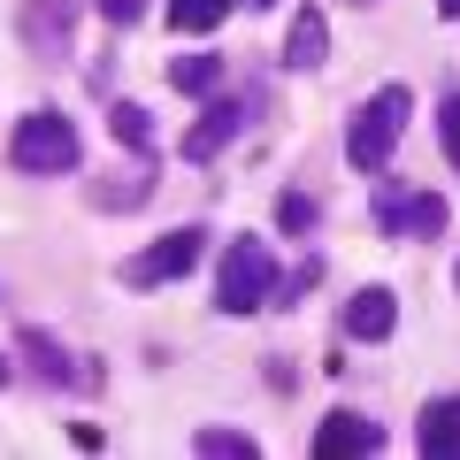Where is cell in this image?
Returning a JSON list of instances; mask_svg holds the SVG:
<instances>
[{
	"instance_id": "cell-22",
	"label": "cell",
	"mask_w": 460,
	"mask_h": 460,
	"mask_svg": "<svg viewBox=\"0 0 460 460\" xmlns=\"http://www.w3.org/2000/svg\"><path fill=\"white\" fill-rule=\"evenodd\" d=\"M0 384H8V353H0Z\"/></svg>"
},
{
	"instance_id": "cell-9",
	"label": "cell",
	"mask_w": 460,
	"mask_h": 460,
	"mask_svg": "<svg viewBox=\"0 0 460 460\" xmlns=\"http://www.w3.org/2000/svg\"><path fill=\"white\" fill-rule=\"evenodd\" d=\"M314 453L338 460V453H384V429L368 422V414H330L323 429H314Z\"/></svg>"
},
{
	"instance_id": "cell-17",
	"label": "cell",
	"mask_w": 460,
	"mask_h": 460,
	"mask_svg": "<svg viewBox=\"0 0 460 460\" xmlns=\"http://www.w3.org/2000/svg\"><path fill=\"white\" fill-rule=\"evenodd\" d=\"M199 453H208V460H253L261 445H253L246 429H199Z\"/></svg>"
},
{
	"instance_id": "cell-12",
	"label": "cell",
	"mask_w": 460,
	"mask_h": 460,
	"mask_svg": "<svg viewBox=\"0 0 460 460\" xmlns=\"http://www.w3.org/2000/svg\"><path fill=\"white\" fill-rule=\"evenodd\" d=\"M16 345H23V361H31V376H39V384H77V376H84V368L69 361V353L47 338V330H23Z\"/></svg>"
},
{
	"instance_id": "cell-24",
	"label": "cell",
	"mask_w": 460,
	"mask_h": 460,
	"mask_svg": "<svg viewBox=\"0 0 460 460\" xmlns=\"http://www.w3.org/2000/svg\"><path fill=\"white\" fill-rule=\"evenodd\" d=\"M453 284H460V269H453Z\"/></svg>"
},
{
	"instance_id": "cell-4",
	"label": "cell",
	"mask_w": 460,
	"mask_h": 460,
	"mask_svg": "<svg viewBox=\"0 0 460 460\" xmlns=\"http://www.w3.org/2000/svg\"><path fill=\"white\" fill-rule=\"evenodd\" d=\"M199 253H208V230H199V223H184V230H169V238H154L146 253H131V261H123V284H131V292H154V284H177L184 269L199 261Z\"/></svg>"
},
{
	"instance_id": "cell-13",
	"label": "cell",
	"mask_w": 460,
	"mask_h": 460,
	"mask_svg": "<svg viewBox=\"0 0 460 460\" xmlns=\"http://www.w3.org/2000/svg\"><path fill=\"white\" fill-rule=\"evenodd\" d=\"M108 131L123 138V146H131L138 162H154V115L138 108V100H115V108H108Z\"/></svg>"
},
{
	"instance_id": "cell-25",
	"label": "cell",
	"mask_w": 460,
	"mask_h": 460,
	"mask_svg": "<svg viewBox=\"0 0 460 460\" xmlns=\"http://www.w3.org/2000/svg\"><path fill=\"white\" fill-rule=\"evenodd\" d=\"M361 8H368V0H361Z\"/></svg>"
},
{
	"instance_id": "cell-11",
	"label": "cell",
	"mask_w": 460,
	"mask_h": 460,
	"mask_svg": "<svg viewBox=\"0 0 460 460\" xmlns=\"http://www.w3.org/2000/svg\"><path fill=\"white\" fill-rule=\"evenodd\" d=\"M414 445H422L429 460H460V399H429L422 429H414Z\"/></svg>"
},
{
	"instance_id": "cell-21",
	"label": "cell",
	"mask_w": 460,
	"mask_h": 460,
	"mask_svg": "<svg viewBox=\"0 0 460 460\" xmlns=\"http://www.w3.org/2000/svg\"><path fill=\"white\" fill-rule=\"evenodd\" d=\"M438 16H445V23H460V0H438Z\"/></svg>"
},
{
	"instance_id": "cell-10",
	"label": "cell",
	"mask_w": 460,
	"mask_h": 460,
	"mask_svg": "<svg viewBox=\"0 0 460 460\" xmlns=\"http://www.w3.org/2000/svg\"><path fill=\"white\" fill-rule=\"evenodd\" d=\"M23 47L31 54H69V0H31L23 8Z\"/></svg>"
},
{
	"instance_id": "cell-6",
	"label": "cell",
	"mask_w": 460,
	"mask_h": 460,
	"mask_svg": "<svg viewBox=\"0 0 460 460\" xmlns=\"http://www.w3.org/2000/svg\"><path fill=\"white\" fill-rule=\"evenodd\" d=\"M238 131H246V100H215V93H208V115L184 131V162H215Z\"/></svg>"
},
{
	"instance_id": "cell-1",
	"label": "cell",
	"mask_w": 460,
	"mask_h": 460,
	"mask_svg": "<svg viewBox=\"0 0 460 460\" xmlns=\"http://www.w3.org/2000/svg\"><path fill=\"white\" fill-rule=\"evenodd\" d=\"M407 115H414V93H407V84H384V93H368V108H353L345 154H353L361 177L392 169V146H399V131H407Z\"/></svg>"
},
{
	"instance_id": "cell-15",
	"label": "cell",
	"mask_w": 460,
	"mask_h": 460,
	"mask_svg": "<svg viewBox=\"0 0 460 460\" xmlns=\"http://www.w3.org/2000/svg\"><path fill=\"white\" fill-rule=\"evenodd\" d=\"M146 192H154V169H138V177H115V184L100 177V184H93V192H84V199H93L100 215H123V208H138V199H146Z\"/></svg>"
},
{
	"instance_id": "cell-23",
	"label": "cell",
	"mask_w": 460,
	"mask_h": 460,
	"mask_svg": "<svg viewBox=\"0 0 460 460\" xmlns=\"http://www.w3.org/2000/svg\"><path fill=\"white\" fill-rule=\"evenodd\" d=\"M253 8H277V0H253Z\"/></svg>"
},
{
	"instance_id": "cell-18",
	"label": "cell",
	"mask_w": 460,
	"mask_h": 460,
	"mask_svg": "<svg viewBox=\"0 0 460 460\" xmlns=\"http://www.w3.org/2000/svg\"><path fill=\"white\" fill-rule=\"evenodd\" d=\"M438 138H445V154H453V169H460V93L438 100Z\"/></svg>"
},
{
	"instance_id": "cell-14",
	"label": "cell",
	"mask_w": 460,
	"mask_h": 460,
	"mask_svg": "<svg viewBox=\"0 0 460 460\" xmlns=\"http://www.w3.org/2000/svg\"><path fill=\"white\" fill-rule=\"evenodd\" d=\"M169 84L192 93V100H208L215 84H223V54H177V62H169Z\"/></svg>"
},
{
	"instance_id": "cell-19",
	"label": "cell",
	"mask_w": 460,
	"mask_h": 460,
	"mask_svg": "<svg viewBox=\"0 0 460 460\" xmlns=\"http://www.w3.org/2000/svg\"><path fill=\"white\" fill-rule=\"evenodd\" d=\"M277 223H284V230H307V223H314V199H307V192H284V199H277Z\"/></svg>"
},
{
	"instance_id": "cell-7",
	"label": "cell",
	"mask_w": 460,
	"mask_h": 460,
	"mask_svg": "<svg viewBox=\"0 0 460 460\" xmlns=\"http://www.w3.org/2000/svg\"><path fill=\"white\" fill-rule=\"evenodd\" d=\"M330 62V16L314 0L292 8V31H284V69H323Z\"/></svg>"
},
{
	"instance_id": "cell-5",
	"label": "cell",
	"mask_w": 460,
	"mask_h": 460,
	"mask_svg": "<svg viewBox=\"0 0 460 460\" xmlns=\"http://www.w3.org/2000/svg\"><path fill=\"white\" fill-rule=\"evenodd\" d=\"M376 223L399 230V238H445V199L438 192H399V184H384V192H376Z\"/></svg>"
},
{
	"instance_id": "cell-8",
	"label": "cell",
	"mask_w": 460,
	"mask_h": 460,
	"mask_svg": "<svg viewBox=\"0 0 460 460\" xmlns=\"http://www.w3.org/2000/svg\"><path fill=\"white\" fill-rule=\"evenodd\" d=\"M345 330H353L361 345H384V338H392V330H399L392 284H361V292H353V307H345Z\"/></svg>"
},
{
	"instance_id": "cell-3",
	"label": "cell",
	"mask_w": 460,
	"mask_h": 460,
	"mask_svg": "<svg viewBox=\"0 0 460 460\" xmlns=\"http://www.w3.org/2000/svg\"><path fill=\"white\" fill-rule=\"evenodd\" d=\"M277 292V261L261 238H230L223 269H215V314H261Z\"/></svg>"
},
{
	"instance_id": "cell-2",
	"label": "cell",
	"mask_w": 460,
	"mask_h": 460,
	"mask_svg": "<svg viewBox=\"0 0 460 460\" xmlns=\"http://www.w3.org/2000/svg\"><path fill=\"white\" fill-rule=\"evenodd\" d=\"M8 162H16L23 177H69V169L84 162V138H77V123H69V115L39 108V115H23V123H16Z\"/></svg>"
},
{
	"instance_id": "cell-20",
	"label": "cell",
	"mask_w": 460,
	"mask_h": 460,
	"mask_svg": "<svg viewBox=\"0 0 460 460\" xmlns=\"http://www.w3.org/2000/svg\"><path fill=\"white\" fill-rule=\"evenodd\" d=\"M93 8H100V16H108V23H138V16H146V8H154V0H93Z\"/></svg>"
},
{
	"instance_id": "cell-16",
	"label": "cell",
	"mask_w": 460,
	"mask_h": 460,
	"mask_svg": "<svg viewBox=\"0 0 460 460\" xmlns=\"http://www.w3.org/2000/svg\"><path fill=\"white\" fill-rule=\"evenodd\" d=\"M238 0H169V31H215Z\"/></svg>"
}]
</instances>
